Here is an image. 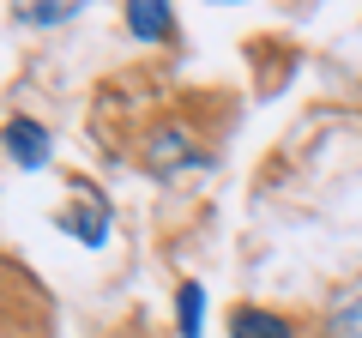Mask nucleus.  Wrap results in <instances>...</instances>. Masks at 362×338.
<instances>
[{
	"mask_svg": "<svg viewBox=\"0 0 362 338\" xmlns=\"http://www.w3.org/2000/svg\"><path fill=\"white\" fill-rule=\"evenodd\" d=\"M187 163H199V151H194V139L181 127H157L151 139H145V169H151V175H181Z\"/></svg>",
	"mask_w": 362,
	"mask_h": 338,
	"instance_id": "nucleus-1",
	"label": "nucleus"
},
{
	"mask_svg": "<svg viewBox=\"0 0 362 338\" xmlns=\"http://www.w3.org/2000/svg\"><path fill=\"white\" fill-rule=\"evenodd\" d=\"M6 151H13L18 169H42V163H49V151H54V139H49V127H42V121L13 115V121H6Z\"/></svg>",
	"mask_w": 362,
	"mask_h": 338,
	"instance_id": "nucleus-2",
	"label": "nucleus"
},
{
	"mask_svg": "<svg viewBox=\"0 0 362 338\" xmlns=\"http://www.w3.org/2000/svg\"><path fill=\"white\" fill-rule=\"evenodd\" d=\"M127 30L145 37V42H169L175 37V13H169L163 0H133L127 6Z\"/></svg>",
	"mask_w": 362,
	"mask_h": 338,
	"instance_id": "nucleus-3",
	"label": "nucleus"
},
{
	"mask_svg": "<svg viewBox=\"0 0 362 338\" xmlns=\"http://www.w3.org/2000/svg\"><path fill=\"white\" fill-rule=\"evenodd\" d=\"M230 338H290V320L272 308H235L230 314Z\"/></svg>",
	"mask_w": 362,
	"mask_h": 338,
	"instance_id": "nucleus-4",
	"label": "nucleus"
},
{
	"mask_svg": "<svg viewBox=\"0 0 362 338\" xmlns=\"http://www.w3.org/2000/svg\"><path fill=\"white\" fill-rule=\"evenodd\" d=\"M175 326H181V338H199V332H206V290H199L194 278L175 290Z\"/></svg>",
	"mask_w": 362,
	"mask_h": 338,
	"instance_id": "nucleus-5",
	"label": "nucleus"
},
{
	"mask_svg": "<svg viewBox=\"0 0 362 338\" xmlns=\"http://www.w3.org/2000/svg\"><path fill=\"white\" fill-rule=\"evenodd\" d=\"M61 230H73V235H78L85 247H97V242L109 235V206H85V211H66V218H61Z\"/></svg>",
	"mask_w": 362,
	"mask_h": 338,
	"instance_id": "nucleus-6",
	"label": "nucleus"
},
{
	"mask_svg": "<svg viewBox=\"0 0 362 338\" xmlns=\"http://www.w3.org/2000/svg\"><path fill=\"white\" fill-rule=\"evenodd\" d=\"M73 13H78V0H30V6H18L25 25H66Z\"/></svg>",
	"mask_w": 362,
	"mask_h": 338,
	"instance_id": "nucleus-7",
	"label": "nucleus"
},
{
	"mask_svg": "<svg viewBox=\"0 0 362 338\" xmlns=\"http://www.w3.org/2000/svg\"><path fill=\"white\" fill-rule=\"evenodd\" d=\"M332 338H362V296H350L344 308L332 314Z\"/></svg>",
	"mask_w": 362,
	"mask_h": 338,
	"instance_id": "nucleus-8",
	"label": "nucleus"
}]
</instances>
